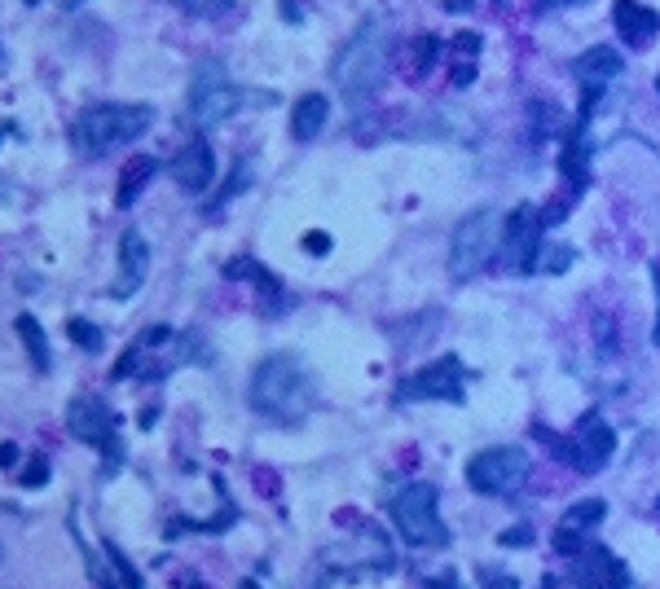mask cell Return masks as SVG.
<instances>
[{"label":"cell","mask_w":660,"mask_h":589,"mask_svg":"<svg viewBox=\"0 0 660 589\" xmlns=\"http://www.w3.org/2000/svg\"><path fill=\"white\" fill-rule=\"evenodd\" d=\"M13 458H18V449H13V445H0V462H13Z\"/></svg>","instance_id":"cell-34"},{"label":"cell","mask_w":660,"mask_h":589,"mask_svg":"<svg viewBox=\"0 0 660 589\" xmlns=\"http://www.w3.org/2000/svg\"><path fill=\"white\" fill-rule=\"evenodd\" d=\"M657 93H660V79H657Z\"/></svg>","instance_id":"cell-36"},{"label":"cell","mask_w":660,"mask_h":589,"mask_svg":"<svg viewBox=\"0 0 660 589\" xmlns=\"http://www.w3.org/2000/svg\"><path fill=\"white\" fill-rule=\"evenodd\" d=\"M383 71H387V26L379 18H365L348 35V44L339 49V57L330 62V75H334L339 93L356 106V101H365V97L379 93Z\"/></svg>","instance_id":"cell-2"},{"label":"cell","mask_w":660,"mask_h":589,"mask_svg":"<svg viewBox=\"0 0 660 589\" xmlns=\"http://www.w3.org/2000/svg\"><path fill=\"white\" fill-rule=\"evenodd\" d=\"M62 4H66V9H79V4H84V0H62Z\"/></svg>","instance_id":"cell-35"},{"label":"cell","mask_w":660,"mask_h":589,"mask_svg":"<svg viewBox=\"0 0 660 589\" xmlns=\"http://www.w3.org/2000/svg\"><path fill=\"white\" fill-rule=\"evenodd\" d=\"M66 427H71V436H75V440L93 445V449L106 458V467L124 462L119 418L110 414V405H106V400H97V396H75V400H71V409H66Z\"/></svg>","instance_id":"cell-8"},{"label":"cell","mask_w":660,"mask_h":589,"mask_svg":"<svg viewBox=\"0 0 660 589\" xmlns=\"http://www.w3.org/2000/svg\"><path fill=\"white\" fill-rule=\"evenodd\" d=\"M657 506H660V502H657Z\"/></svg>","instance_id":"cell-38"},{"label":"cell","mask_w":660,"mask_h":589,"mask_svg":"<svg viewBox=\"0 0 660 589\" xmlns=\"http://www.w3.org/2000/svg\"><path fill=\"white\" fill-rule=\"evenodd\" d=\"M305 247H309V251H330V238L327 234H309V238H305Z\"/></svg>","instance_id":"cell-31"},{"label":"cell","mask_w":660,"mask_h":589,"mask_svg":"<svg viewBox=\"0 0 660 589\" xmlns=\"http://www.w3.org/2000/svg\"><path fill=\"white\" fill-rule=\"evenodd\" d=\"M604 515H608V506L599 502V497H586V502H577V506H568V515L560 520V528H555V550L560 555H582L590 542H586V533H595L599 524H604Z\"/></svg>","instance_id":"cell-12"},{"label":"cell","mask_w":660,"mask_h":589,"mask_svg":"<svg viewBox=\"0 0 660 589\" xmlns=\"http://www.w3.org/2000/svg\"><path fill=\"white\" fill-rule=\"evenodd\" d=\"M436 53H440V40H436V35H418V40H414V71L427 75L432 62H436Z\"/></svg>","instance_id":"cell-25"},{"label":"cell","mask_w":660,"mask_h":589,"mask_svg":"<svg viewBox=\"0 0 660 589\" xmlns=\"http://www.w3.org/2000/svg\"><path fill=\"white\" fill-rule=\"evenodd\" d=\"M573 577H577V589H630L626 564L613 550H604V546H586L577 555V572Z\"/></svg>","instance_id":"cell-13"},{"label":"cell","mask_w":660,"mask_h":589,"mask_svg":"<svg viewBox=\"0 0 660 589\" xmlns=\"http://www.w3.org/2000/svg\"><path fill=\"white\" fill-rule=\"evenodd\" d=\"M542 9H577V4H586V0H537Z\"/></svg>","instance_id":"cell-32"},{"label":"cell","mask_w":660,"mask_h":589,"mask_svg":"<svg viewBox=\"0 0 660 589\" xmlns=\"http://www.w3.org/2000/svg\"><path fill=\"white\" fill-rule=\"evenodd\" d=\"M155 172H159V163H155L150 154L132 159V163L124 168V176H119V194H115V199H119V207H132V203L141 199V190L150 185V176H155Z\"/></svg>","instance_id":"cell-22"},{"label":"cell","mask_w":660,"mask_h":589,"mask_svg":"<svg viewBox=\"0 0 660 589\" xmlns=\"http://www.w3.org/2000/svg\"><path fill=\"white\" fill-rule=\"evenodd\" d=\"M555 453H560L577 475H595V471H604V467L613 462L617 436H613V427H608L599 414H586V418L577 422V431L555 445Z\"/></svg>","instance_id":"cell-9"},{"label":"cell","mask_w":660,"mask_h":589,"mask_svg":"<svg viewBox=\"0 0 660 589\" xmlns=\"http://www.w3.org/2000/svg\"><path fill=\"white\" fill-rule=\"evenodd\" d=\"M13 325H18V339L26 343V356H31V370H35V374H49V370H53V356H49V339H44V330H40V321H35L31 312H22V317H18Z\"/></svg>","instance_id":"cell-20"},{"label":"cell","mask_w":660,"mask_h":589,"mask_svg":"<svg viewBox=\"0 0 660 589\" xmlns=\"http://www.w3.org/2000/svg\"><path fill=\"white\" fill-rule=\"evenodd\" d=\"M480 589H520V581L511 577V572H480Z\"/></svg>","instance_id":"cell-28"},{"label":"cell","mask_w":660,"mask_h":589,"mask_svg":"<svg viewBox=\"0 0 660 589\" xmlns=\"http://www.w3.org/2000/svg\"><path fill=\"white\" fill-rule=\"evenodd\" d=\"M480 44H485V40H480L476 31H458V35H454V44H449V49H454V57H462V62L454 66V84H458V88H467V84L476 79V57H480Z\"/></svg>","instance_id":"cell-23"},{"label":"cell","mask_w":660,"mask_h":589,"mask_svg":"<svg viewBox=\"0 0 660 589\" xmlns=\"http://www.w3.org/2000/svg\"><path fill=\"white\" fill-rule=\"evenodd\" d=\"M392 524H396V533H401L409 546H423V550L449 546V528H445V520H440V506H436V489H432V484H405V489L392 497Z\"/></svg>","instance_id":"cell-5"},{"label":"cell","mask_w":660,"mask_h":589,"mask_svg":"<svg viewBox=\"0 0 660 589\" xmlns=\"http://www.w3.org/2000/svg\"><path fill=\"white\" fill-rule=\"evenodd\" d=\"M582 132L586 128H577L573 124V137H568V146H564V154H560V172L573 181V190L582 194L586 185H590V163H586V146H582Z\"/></svg>","instance_id":"cell-21"},{"label":"cell","mask_w":660,"mask_h":589,"mask_svg":"<svg viewBox=\"0 0 660 589\" xmlns=\"http://www.w3.org/2000/svg\"><path fill=\"white\" fill-rule=\"evenodd\" d=\"M44 480H49V467H44V458H35V462H31V471L22 475V484H26V489H35V484H44Z\"/></svg>","instance_id":"cell-30"},{"label":"cell","mask_w":660,"mask_h":589,"mask_svg":"<svg viewBox=\"0 0 660 589\" xmlns=\"http://www.w3.org/2000/svg\"><path fill=\"white\" fill-rule=\"evenodd\" d=\"M172 4L194 13V18H221V13H234L238 0H172Z\"/></svg>","instance_id":"cell-24"},{"label":"cell","mask_w":660,"mask_h":589,"mask_svg":"<svg viewBox=\"0 0 660 589\" xmlns=\"http://www.w3.org/2000/svg\"><path fill=\"white\" fill-rule=\"evenodd\" d=\"M71 339H75V343H84L88 352H97V347H102V334H97L88 321H71Z\"/></svg>","instance_id":"cell-26"},{"label":"cell","mask_w":660,"mask_h":589,"mask_svg":"<svg viewBox=\"0 0 660 589\" xmlns=\"http://www.w3.org/2000/svg\"><path fill=\"white\" fill-rule=\"evenodd\" d=\"M330 119V101L322 93H305L300 101H296V110H291V132H296V141H313L322 128H327Z\"/></svg>","instance_id":"cell-19"},{"label":"cell","mask_w":660,"mask_h":589,"mask_svg":"<svg viewBox=\"0 0 660 589\" xmlns=\"http://www.w3.org/2000/svg\"><path fill=\"white\" fill-rule=\"evenodd\" d=\"M243 101H247V93L230 79V71H225L221 62H203V66L194 71V84H190V119H194L199 128L225 124Z\"/></svg>","instance_id":"cell-7"},{"label":"cell","mask_w":660,"mask_h":589,"mask_svg":"<svg viewBox=\"0 0 660 589\" xmlns=\"http://www.w3.org/2000/svg\"><path fill=\"white\" fill-rule=\"evenodd\" d=\"M26 4H35V0H26Z\"/></svg>","instance_id":"cell-37"},{"label":"cell","mask_w":660,"mask_h":589,"mask_svg":"<svg viewBox=\"0 0 660 589\" xmlns=\"http://www.w3.org/2000/svg\"><path fill=\"white\" fill-rule=\"evenodd\" d=\"M652 282H657V299H660V265H652ZM657 343H660V303H657Z\"/></svg>","instance_id":"cell-33"},{"label":"cell","mask_w":660,"mask_h":589,"mask_svg":"<svg viewBox=\"0 0 660 589\" xmlns=\"http://www.w3.org/2000/svg\"><path fill=\"white\" fill-rule=\"evenodd\" d=\"M172 181L185 190V194H203L207 185H212V176H216V159H212V146L207 141H190L177 159H172Z\"/></svg>","instance_id":"cell-15"},{"label":"cell","mask_w":660,"mask_h":589,"mask_svg":"<svg viewBox=\"0 0 660 589\" xmlns=\"http://www.w3.org/2000/svg\"><path fill=\"white\" fill-rule=\"evenodd\" d=\"M542 234H546V221L533 203L515 207L502 225V260L511 274H533L537 260H542Z\"/></svg>","instance_id":"cell-10"},{"label":"cell","mask_w":660,"mask_h":589,"mask_svg":"<svg viewBox=\"0 0 660 589\" xmlns=\"http://www.w3.org/2000/svg\"><path fill=\"white\" fill-rule=\"evenodd\" d=\"M529 480V453L520 445H493L467 462V484L480 497H515Z\"/></svg>","instance_id":"cell-6"},{"label":"cell","mask_w":660,"mask_h":589,"mask_svg":"<svg viewBox=\"0 0 660 589\" xmlns=\"http://www.w3.org/2000/svg\"><path fill=\"white\" fill-rule=\"evenodd\" d=\"M493 251H502V221L493 207H476L458 221L454 229V243H449V278L454 282H471L489 260Z\"/></svg>","instance_id":"cell-4"},{"label":"cell","mask_w":660,"mask_h":589,"mask_svg":"<svg viewBox=\"0 0 660 589\" xmlns=\"http://www.w3.org/2000/svg\"><path fill=\"white\" fill-rule=\"evenodd\" d=\"M507 550H520V546H533V528L529 524H515V528H507L502 537H498Z\"/></svg>","instance_id":"cell-27"},{"label":"cell","mask_w":660,"mask_h":589,"mask_svg":"<svg viewBox=\"0 0 660 589\" xmlns=\"http://www.w3.org/2000/svg\"><path fill=\"white\" fill-rule=\"evenodd\" d=\"M613 22H617V35H621L630 49H648L660 35V13L652 4H643V0H617Z\"/></svg>","instance_id":"cell-16"},{"label":"cell","mask_w":660,"mask_h":589,"mask_svg":"<svg viewBox=\"0 0 660 589\" xmlns=\"http://www.w3.org/2000/svg\"><path fill=\"white\" fill-rule=\"evenodd\" d=\"M462 361L458 356H440L432 365H423L418 374H409L401 387H396V400H449V405H462Z\"/></svg>","instance_id":"cell-11"},{"label":"cell","mask_w":660,"mask_h":589,"mask_svg":"<svg viewBox=\"0 0 660 589\" xmlns=\"http://www.w3.org/2000/svg\"><path fill=\"white\" fill-rule=\"evenodd\" d=\"M252 405H256V414H265L283 427L305 422L313 409V383H309L305 365L291 352L265 356L252 374Z\"/></svg>","instance_id":"cell-1"},{"label":"cell","mask_w":660,"mask_h":589,"mask_svg":"<svg viewBox=\"0 0 660 589\" xmlns=\"http://www.w3.org/2000/svg\"><path fill=\"white\" fill-rule=\"evenodd\" d=\"M155 124V110L150 106H128V101H110V106H93L75 119L71 128V141L79 154H106L115 146H132L146 128Z\"/></svg>","instance_id":"cell-3"},{"label":"cell","mask_w":660,"mask_h":589,"mask_svg":"<svg viewBox=\"0 0 660 589\" xmlns=\"http://www.w3.org/2000/svg\"><path fill=\"white\" fill-rule=\"evenodd\" d=\"M146 274H150V247H146V238L137 229H128L119 238V278H115L110 294L115 299H132V294L141 291Z\"/></svg>","instance_id":"cell-14"},{"label":"cell","mask_w":660,"mask_h":589,"mask_svg":"<svg viewBox=\"0 0 660 589\" xmlns=\"http://www.w3.org/2000/svg\"><path fill=\"white\" fill-rule=\"evenodd\" d=\"M88 555V568H93V581L102 589H141V577L132 572V564L119 555V546H102V555H106V564L93 555V550H84Z\"/></svg>","instance_id":"cell-17"},{"label":"cell","mask_w":660,"mask_h":589,"mask_svg":"<svg viewBox=\"0 0 660 589\" xmlns=\"http://www.w3.org/2000/svg\"><path fill=\"white\" fill-rule=\"evenodd\" d=\"M626 71V57L617 53V49H608V44H595V49H586L577 62H573V75L582 79V84H608V79H617Z\"/></svg>","instance_id":"cell-18"},{"label":"cell","mask_w":660,"mask_h":589,"mask_svg":"<svg viewBox=\"0 0 660 589\" xmlns=\"http://www.w3.org/2000/svg\"><path fill=\"white\" fill-rule=\"evenodd\" d=\"M568 265H573V251H568V247H560V251H551V256H546V265H542V269H546V274H564Z\"/></svg>","instance_id":"cell-29"}]
</instances>
